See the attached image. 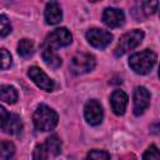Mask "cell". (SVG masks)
Returning <instances> with one entry per match:
<instances>
[{
  "label": "cell",
  "mask_w": 160,
  "mask_h": 160,
  "mask_svg": "<svg viewBox=\"0 0 160 160\" xmlns=\"http://www.w3.org/2000/svg\"><path fill=\"white\" fill-rule=\"evenodd\" d=\"M84 116L88 124L90 125H99L102 121L104 111L98 100H89L84 106Z\"/></svg>",
  "instance_id": "9c48e42d"
},
{
  "label": "cell",
  "mask_w": 160,
  "mask_h": 160,
  "mask_svg": "<svg viewBox=\"0 0 160 160\" xmlns=\"http://www.w3.org/2000/svg\"><path fill=\"white\" fill-rule=\"evenodd\" d=\"M144 159H160V154H159V150L155 145H151L142 155Z\"/></svg>",
  "instance_id": "cb8c5ba5"
},
{
  "label": "cell",
  "mask_w": 160,
  "mask_h": 160,
  "mask_svg": "<svg viewBox=\"0 0 160 160\" xmlns=\"http://www.w3.org/2000/svg\"><path fill=\"white\" fill-rule=\"evenodd\" d=\"M102 21L109 28H120L125 22V15L120 9L108 8L102 12Z\"/></svg>",
  "instance_id": "8fae6325"
},
{
  "label": "cell",
  "mask_w": 160,
  "mask_h": 160,
  "mask_svg": "<svg viewBox=\"0 0 160 160\" xmlns=\"http://www.w3.org/2000/svg\"><path fill=\"white\" fill-rule=\"evenodd\" d=\"M86 40L94 48H96V49H104V48H106L111 42L112 35L110 34V31L94 28V29L88 30V32H86Z\"/></svg>",
  "instance_id": "52a82bcc"
},
{
  "label": "cell",
  "mask_w": 160,
  "mask_h": 160,
  "mask_svg": "<svg viewBox=\"0 0 160 160\" xmlns=\"http://www.w3.org/2000/svg\"><path fill=\"white\" fill-rule=\"evenodd\" d=\"M58 114L54 109L48 105H39L32 115V122L35 128L40 131H50L58 124Z\"/></svg>",
  "instance_id": "6da1fadb"
},
{
  "label": "cell",
  "mask_w": 160,
  "mask_h": 160,
  "mask_svg": "<svg viewBox=\"0 0 160 160\" xmlns=\"http://www.w3.org/2000/svg\"><path fill=\"white\" fill-rule=\"evenodd\" d=\"M88 159H95V160H108L110 159V154L104 150H92L88 154Z\"/></svg>",
  "instance_id": "7402d4cb"
},
{
  "label": "cell",
  "mask_w": 160,
  "mask_h": 160,
  "mask_svg": "<svg viewBox=\"0 0 160 160\" xmlns=\"http://www.w3.org/2000/svg\"><path fill=\"white\" fill-rule=\"evenodd\" d=\"M158 0H142L140 2V6H141V12L145 15V16H149V15H152L156 12L158 10Z\"/></svg>",
  "instance_id": "ac0fdd59"
},
{
  "label": "cell",
  "mask_w": 160,
  "mask_h": 160,
  "mask_svg": "<svg viewBox=\"0 0 160 160\" xmlns=\"http://www.w3.org/2000/svg\"><path fill=\"white\" fill-rule=\"evenodd\" d=\"M28 76L34 81V84L45 91H52L55 88V82L38 66H31L28 70Z\"/></svg>",
  "instance_id": "ba28073f"
},
{
  "label": "cell",
  "mask_w": 160,
  "mask_h": 160,
  "mask_svg": "<svg viewBox=\"0 0 160 160\" xmlns=\"http://www.w3.org/2000/svg\"><path fill=\"white\" fill-rule=\"evenodd\" d=\"M142 39H144V32L141 30H132L130 32L124 34L120 38L118 46L115 48V55L121 56V55L129 52L130 50L139 46L140 42L142 41Z\"/></svg>",
  "instance_id": "3957f363"
},
{
  "label": "cell",
  "mask_w": 160,
  "mask_h": 160,
  "mask_svg": "<svg viewBox=\"0 0 160 160\" xmlns=\"http://www.w3.org/2000/svg\"><path fill=\"white\" fill-rule=\"evenodd\" d=\"M11 31V25L10 21L5 15H0V38L6 36Z\"/></svg>",
  "instance_id": "44dd1931"
},
{
  "label": "cell",
  "mask_w": 160,
  "mask_h": 160,
  "mask_svg": "<svg viewBox=\"0 0 160 160\" xmlns=\"http://www.w3.org/2000/svg\"><path fill=\"white\" fill-rule=\"evenodd\" d=\"M11 62H12V59L10 52L6 49H0V69L2 70L9 69L11 66Z\"/></svg>",
  "instance_id": "ffe728a7"
},
{
  "label": "cell",
  "mask_w": 160,
  "mask_h": 160,
  "mask_svg": "<svg viewBox=\"0 0 160 160\" xmlns=\"http://www.w3.org/2000/svg\"><path fill=\"white\" fill-rule=\"evenodd\" d=\"M71 41H72L71 32L66 28H58L45 38L42 46L56 50L59 48L68 46L69 44H71Z\"/></svg>",
  "instance_id": "277c9868"
},
{
  "label": "cell",
  "mask_w": 160,
  "mask_h": 160,
  "mask_svg": "<svg viewBox=\"0 0 160 160\" xmlns=\"http://www.w3.org/2000/svg\"><path fill=\"white\" fill-rule=\"evenodd\" d=\"M41 56H42L44 62L49 68L58 69L61 65V58L56 54V50H54V49L42 46V49H41Z\"/></svg>",
  "instance_id": "5bb4252c"
},
{
  "label": "cell",
  "mask_w": 160,
  "mask_h": 160,
  "mask_svg": "<svg viewBox=\"0 0 160 160\" xmlns=\"http://www.w3.org/2000/svg\"><path fill=\"white\" fill-rule=\"evenodd\" d=\"M0 128L6 134L15 135L21 131L22 122L18 114L9 112L4 106H0Z\"/></svg>",
  "instance_id": "5b68a950"
},
{
  "label": "cell",
  "mask_w": 160,
  "mask_h": 160,
  "mask_svg": "<svg viewBox=\"0 0 160 160\" xmlns=\"http://www.w3.org/2000/svg\"><path fill=\"white\" fill-rule=\"evenodd\" d=\"M156 62V54L151 50H144L140 52H135L129 59L130 68L140 75H145L151 71Z\"/></svg>",
  "instance_id": "7a4b0ae2"
},
{
  "label": "cell",
  "mask_w": 160,
  "mask_h": 160,
  "mask_svg": "<svg viewBox=\"0 0 160 160\" xmlns=\"http://www.w3.org/2000/svg\"><path fill=\"white\" fill-rule=\"evenodd\" d=\"M44 145H45V149L48 150L49 155L56 156V155H59L61 152V140L55 134L54 135H50L46 139V141L44 142Z\"/></svg>",
  "instance_id": "9a60e30c"
},
{
  "label": "cell",
  "mask_w": 160,
  "mask_h": 160,
  "mask_svg": "<svg viewBox=\"0 0 160 160\" xmlns=\"http://www.w3.org/2000/svg\"><path fill=\"white\" fill-rule=\"evenodd\" d=\"M18 52L22 58H29L34 54V42L30 39H21L18 44Z\"/></svg>",
  "instance_id": "e0dca14e"
},
{
  "label": "cell",
  "mask_w": 160,
  "mask_h": 160,
  "mask_svg": "<svg viewBox=\"0 0 160 160\" xmlns=\"http://www.w3.org/2000/svg\"><path fill=\"white\" fill-rule=\"evenodd\" d=\"M128 95L122 91V90H115L111 94L110 98V104H111V109L116 115H122L126 110L128 106Z\"/></svg>",
  "instance_id": "7c38bea8"
},
{
  "label": "cell",
  "mask_w": 160,
  "mask_h": 160,
  "mask_svg": "<svg viewBox=\"0 0 160 160\" xmlns=\"http://www.w3.org/2000/svg\"><path fill=\"white\" fill-rule=\"evenodd\" d=\"M71 71L76 75L86 74L95 68V58L89 52H76L70 61Z\"/></svg>",
  "instance_id": "8992f818"
},
{
  "label": "cell",
  "mask_w": 160,
  "mask_h": 160,
  "mask_svg": "<svg viewBox=\"0 0 160 160\" xmlns=\"http://www.w3.org/2000/svg\"><path fill=\"white\" fill-rule=\"evenodd\" d=\"M15 154V146L11 141H2L0 144V158L2 159H10Z\"/></svg>",
  "instance_id": "d6986e66"
},
{
  "label": "cell",
  "mask_w": 160,
  "mask_h": 160,
  "mask_svg": "<svg viewBox=\"0 0 160 160\" xmlns=\"http://www.w3.org/2000/svg\"><path fill=\"white\" fill-rule=\"evenodd\" d=\"M134 114L141 115L150 105V92L144 86H138L134 90Z\"/></svg>",
  "instance_id": "30bf717a"
},
{
  "label": "cell",
  "mask_w": 160,
  "mask_h": 160,
  "mask_svg": "<svg viewBox=\"0 0 160 160\" xmlns=\"http://www.w3.org/2000/svg\"><path fill=\"white\" fill-rule=\"evenodd\" d=\"M32 158H34V159H39V160H40V159H48V158H49V152H48V150L45 149V145H44V144H40V145H38V146L35 148Z\"/></svg>",
  "instance_id": "603a6c76"
},
{
  "label": "cell",
  "mask_w": 160,
  "mask_h": 160,
  "mask_svg": "<svg viewBox=\"0 0 160 160\" xmlns=\"http://www.w3.org/2000/svg\"><path fill=\"white\" fill-rule=\"evenodd\" d=\"M44 18H45L46 24H49V25H56L61 21L62 11H61V9H60V6L58 5L56 1H50V2L46 4Z\"/></svg>",
  "instance_id": "4fadbf2b"
},
{
  "label": "cell",
  "mask_w": 160,
  "mask_h": 160,
  "mask_svg": "<svg viewBox=\"0 0 160 160\" xmlns=\"http://www.w3.org/2000/svg\"><path fill=\"white\" fill-rule=\"evenodd\" d=\"M89 1H91V2H96V1H99V0H89Z\"/></svg>",
  "instance_id": "d4e9b609"
},
{
  "label": "cell",
  "mask_w": 160,
  "mask_h": 160,
  "mask_svg": "<svg viewBox=\"0 0 160 160\" xmlns=\"http://www.w3.org/2000/svg\"><path fill=\"white\" fill-rule=\"evenodd\" d=\"M0 100L6 104H15L18 101V91L14 86L2 85L0 88Z\"/></svg>",
  "instance_id": "2e32d148"
}]
</instances>
